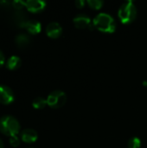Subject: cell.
Wrapping results in <instances>:
<instances>
[{"label": "cell", "instance_id": "obj_1", "mask_svg": "<svg viewBox=\"0 0 147 148\" xmlns=\"http://www.w3.org/2000/svg\"><path fill=\"white\" fill-rule=\"evenodd\" d=\"M94 28L105 33H113L116 29L114 18L107 13L101 12L98 14L93 20Z\"/></svg>", "mask_w": 147, "mask_h": 148}, {"label": "cell", "instance_id": "obj_2", "mask_svg": "<svg viewBox=\"0 0 147 148\" xmlns=\"http://www.w3.org/2000/svg\"><path fill=\"white\" fill-rule=\"evenodd\" d=\"M20 131L18 121L10 115H5L0 119V132L9 137L16 135Z\"/></svg>", "mask_w": 147, "mask_h": 148}, {"label": "cell", "instance_id": "obj_3", "mask_svg": "<svg viewBox=\"0 0 147 148\" xmlns=\"http://www.w3.org/2000/svg\"><path fill=\"white\" fill-rule=\"evenodd\" d=\"M119 17L123 23H130L134 21L137 16V9L133 1H126L121 4L118 11Z\"/></svg>", "mask_w": 147, "mask_h": 148}, {"label": "cell", "instance_id": "obj_4", "mask_svg": "<svg viewBox=\"0 0 147 148\" xmlns=\"http://www.w3.org/2000/svg\"><path fill=\"white\" fill-rule=\"evenodd\" d=\"M47 105L52 108H59L64 106L67 101V95L63 91L55 90L47 97Z\"/></svg>", "mask_w": 147, "mask_h": 148}, {"label": "cell", "instance_id": "obj_5", "mask_svg": "<svg viewBox=\"0 0 147 148\" xmlns=\"http://www.w3.org/2000/svg\"><path fill=\"white\" fill-rule=\"evenodd\" d=\"M15 100V95L10 88L5 85H0V103L9 105Z\"/></svg>", "mask_w": 147, "mask_h": 148}, {"label": "cell", "instance_id": "obj_6", "mask_svg": "<svg viewBox=\"0 0 147 148\" xmlns=\"http://www.w3.org/2000/svg\"><path fill=\"white\" fill-rule=\"evenodd\" d=\"M46 7V3L42 0H28L25 1V8L32 12L38 13L43 10Z\"/></svg>", "mask_w": 147, "mask_h": 148}, {"label": "cell", "instance_id": "obj_7", "mask_svg": "<svg viewBox=\"0 0 147 148\" xmlns=\"http://www.w3.org/2000/svg\"><path fill=\"white\" fill-rule=\"evenodd\" d=\"M74 24L78 29H86L91 26V19L86 14H79L73 19Z\"/></svg>", "mask_w": 147, "mask_h": 148}, {"label": "cell", "instance_id": "obj_8", "mask_svg": "<svg viewBox=\"0 0 147 148\" xmlns=\"http://www.w3.org/2000/svg\"><path fill=\"white\" fill-rule=\"evenodd\" d=\"M62 28L56 22H51L46 27V34L51 38H57L62 35Z\"/></svg>", "mask_w": 147, "mask_h": 148}, {"label": "cell", "instance_id": "obj_9", "mask_svg": "<svg viewBox=\"0 0 147 148\" xmlns=\"http://www.w3.org/2000/svg\"><path fill=\"white\" fill-rule=\"evenodd\" d=\"M22 29H25L31 35H36L41 31L42 25L36 20H27L23 25Z\"/></svg>", "mask_w": 147, "mask_h": 148}, {"label": "cell", "instance_id": "obj_10", "mask_svg": "<svg viewBox=\"0 0 147 148\" xmlns=\"http://www.w3.org/2000/svg\"><path fill=\"white\" fill-rule=\"evenodd\" d=\"M38 134L36 130L31 128H27L22 131L21 133V140L28 144L34 143L37 140Z\"/></svg>", "mask_w": 147, "mask_h": 148}, {"label": "cell", "instance_id": "obj_11", "mask_svg": "<svg viewBox=\"0 0 147 148\" xmlns=\"http://www.w3.org/2000/svg\"><path fill=\"white\" fill-rule=\"evenodd\" d=\"M21 64H22L21 59L16 56H12L7 60L5 66L10 70H16L20 68Z\"/></svg>", "mask_w": 147, "mask_h": 148}, {"label": "cell", "instance_id": "obj_12", "mask_svg": "<svg viewBox=\"0 0 147 148\" xmlns=\"http://www.w3.org/2000/svg\"><path fill=\"white\" fill-rule=\"evenodd\" d=\"M15 42L18 47L23 48V47H26L27 45H29V43L30 42V37L29 36V35H27L25 33L18 34L15 37Z\"/></svg>", "mask_w": 147, "mask_h": 148}, {"label": "cell", "instance_id": "obj_13", "mask_svg": "<svg viewBox=\"0 0 147 148\" xmlns=\"http://www.w3.org/2000/svg\"><path fill=\"white\" fill-rule=\"evenodd\" d=\"M47 105V100L42 97H36L32 101V106L36 109H42Z\"/></svg>", "mask_w": 147, "mask_h": 148}, {"label": "cell", "instance_id": "obj_14", "mask_svg": "<svg viewBox=\"0 0 147 148\" xmlns=\"http://www.w3.org/2000/svg\"><path fill=\"white\" fill-rule=\"evenodd\" d=\"M128 148H139L141 146V140L138 137H133L128 140Z\"/></svg>", "mask_w": 147, "mask_h": 148}, {"label": "cell", "instance_id": "obj_15", "mask_svg": "<svg viewBox=\"0 0 147 148\" xmlns=\"http://www.w3.org/2000/svg\"><path fill=\"white\" fill-rule=\"evenodd\" d=\"M88 4L90 8L94 10H99L103 5V1L101 0H88Z\"/></svg>", "mask_w": 147, "mask_h": 148}, {"label": "cell", "instance_id": "obj_16", "mask_svg": "<svg viewBox=\"0 0 147 148\" xmlns=\"http://www.w3.org/2000/svg\"><path fill=\"white\" fill-rule=\"evenodd\" d=\"M11 5L13 6L14 9H16V10H21L25 7V1H21V0H16L11 2Z\"/></svg>", "mask_w": 147, "mask_h": 148}, {"label": "cell", "instance_id": "obj_17", "mask_svg": "<svg viewBox=\"0 0 147 148\" xmlns=\"http://www.w3.org/2000/svg\"><path fill=\"white\" fill-rule=\"evenodd\" d=\"M9 142H10V146L13 147H18L20 145V140H19V138L16 135L10 137Z\"/></svg>", "mask_w": 147, "mask_h": 148}, {"label": "cell", "instance_id": "obj_18", "mask_svg": "<svg viewBox=\"0 0 147 148\" xmlns=\"http://www.w3.org/2000/svg\"><path fill=\"white\" fill-rule=\"evenodd\" d=\"M4 63H6V62H5V57H4V56H3V52L0 50V68L3 67V66L4 65Z\"/></svg>", "mask_w": 147, "mask_h": 148}, {"label": "cell", "instance_id": "obj_19", "mask_svg": "<svg viewBox=\"0 0 147 148\" xmlns=\"http://www.w3.org/2000/svg\"><path fill=\"white\" fill-rule=\"evenodd\" d=\"M75 5L78 8H82L85 5V1H83V0H77V1H75Z\"/></svg>", "mask_w": 147, "mask_h": 148}, {"label": "cell", "instance_id": "obj_20", "mask_svg": "<svg viewBox=\"0 0 147 148\" xmlns=\"http://www.w3.org/2000/svg\"><path fill=\"white\" fill-rule=\"evenodd\" d=\"M3 147H4L3 146V142L0 140V148H3Z\"/></svg>", "mask_w": 147, "mask_h": 148}, {"label": "cell", "instance_id": "obj_21", "mask_svg": "<svg viewBox=\"0 0 147 148\" xmlns=\"http://www.w3.org/2000/svg\"><path fill=\"white\" fill-rule=\"evenodd\" d=\"M29 148H33V147H29Z\"/></svg>", "mask_w": 147, "mask_h": 148}]
</instances>
